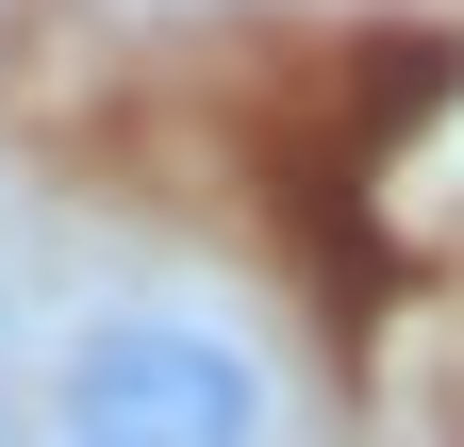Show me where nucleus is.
I'll return each mask as SVG.
<instances>
[{
  "instance_id": "nucleus-1",
  "label": "nucleus",
  "mask_w": 464,
  "mask_h": 447,
  "mask_svg": "<svg viewBox=\"0 0 464 447\" xmlns=\"http://www.w3.org/2000/svg\"><path fill=\"white\" fill-rule=\"evenodd\" d=\"M50 447H282V365L199 299H116L50 348Z\"/></svg>"
},
{
  "instance_id": "nucleus-2",
  "label": "nucleus",
  "mask_w": 464,
  "mask_h": 447,
  "mask_svg": "<svg viewBox=\"0 0 464 447\" xmlns=\"http://www.w3.org/2000/svg\"><path fill=\"white\" fill-rule=\"evenodd\" d=\"M0 447H34V414H17V365H0Z\"/></svg>"
}]
</instances>
